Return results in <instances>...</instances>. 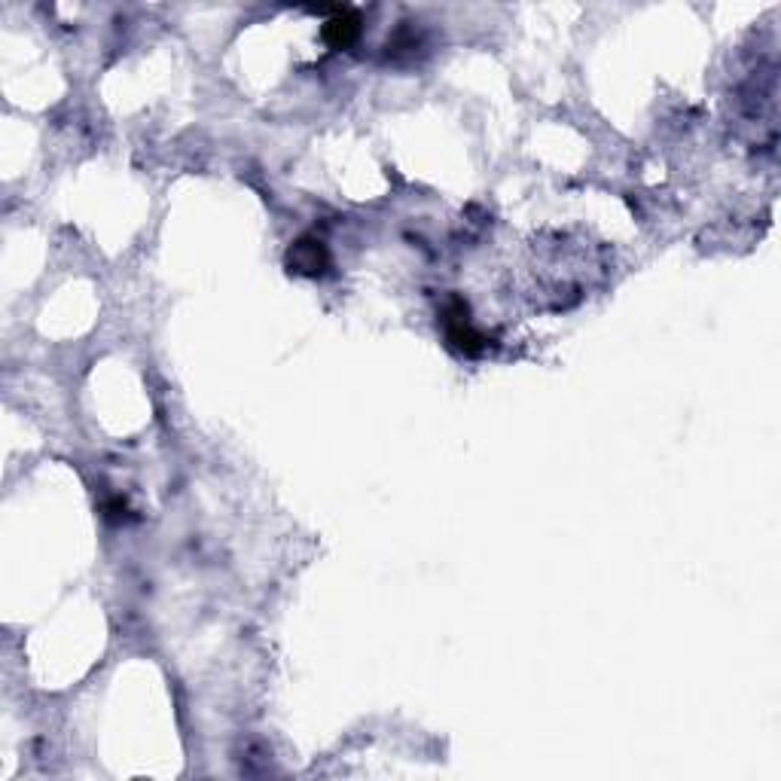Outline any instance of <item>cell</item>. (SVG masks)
Wrapping results in <instances>:
<instances>
[{
	"mask_svg": "<svg viewBox=\"0 0 781 781\" xmlns=\"http://www.w3.org/2000/svg\"><path fill=\"white\" fill-rule=\"evenodd\" d=\"M291 265L296 272H302V275H318V272H324V265H327L324 245L315 238L296 241V245L291 247Z\"/></svg>",
	"mask_w": 781,
	"mask_h": 781,
	"instance_id": "cell-1",
	"label": "cell"
},
{
	"mask_svg": "<svg viewBox=\"0 0 781 781\" xmlns=\"http://www.w3.org/2000/svg\"><path fill=\"white\" fill-rule=\"evenodd\" d=\"M361 37V19H357L355 13H346L342 10L336 19L327 25V40H330L333 46H339V49H346V46H351Z\"/></svg>",
	"mask_w": 781,
	"mask_h": 781,
	"instance_id": "cell-2",
	"label": "cell"
}]
</instances>
